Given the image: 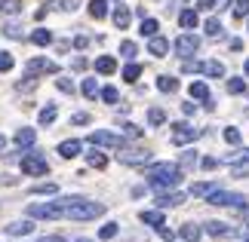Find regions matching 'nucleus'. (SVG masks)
I'll list each match as a JSON object with an SVG mask.
<instances>
[{"instance_id": "f257e3e1", "label": "nucleus", "mask_w": 249, "mask_h": 242, "mask_svg": "<svg viewBox=\"0 0 249 242\" xmlns=\"http://www.w3.org/2000/svg\"><path fill=\"white\" fill-rule=\"evenodd\" d=\"M145 178H148V187H151V190L166 193V190H176V187H178L181 169L176 166V162H154V166L145 172Z\"/></svg>"}, {"instance_id": "f03ea898", "label": "nucleus", "mask_w": 249, "mask_h": 242, "mask_svg": "<svg viewBox=\"0 0 249 242\" xmlns=\"http://www.w3.org/2000/svg\"><path fill=\"white\" fill-rule=\"evenodd\" d=\"M74 196H65V199H53V202H31L28 206V218H40V221H55V218H65Z\"/></svg>"}, {"instance_id": "7ed1b4c3", "label": "nucleus", "mask_w": 249, "mask_h": 242, "mask_svg": "<svg viewBox=\"0 0 249 242\" xmlns=\"http://www.w3.org/2000/svg\"><path fill=\"white\" fill-rule=\"evenodd\" d=\"M102 215H105V206H102V202L83 199V196H74L71 206H68V211H65V218H71V221H95V218H102Z\"/></svg>"}, {"instance_id": "20e7f679", "label": "nucleus", "mask_w": 249, "mask_h": 242, "mask_svg": "<svg viewBox=\"0 0 249 242\" xmlns=\"http://www.w3.org/2000/svg\"><path fill=\"white\" fill-rule=\"evenodd\" d=\"M18 166H22V172L25 175H46V172H50V162H46V157L40 150H31V153H22V162H18Z\"/></svg>"}, {"instance_id": "39448f33", "label": "nucleus", "mask_w": 249, "mask_h": 242, "mask_svg": "<svg viewBox=\"0 0 249 242\" xmlns=\"http://www.w3.org/2000/svg\"><path fill=\"white\" fill-rule=\"evenodd\" d=\"M209 206H231V209H246V196H240V193H228V190H213L206 196Z\"/></svg>"}, {"instance_id": "423d86ee", "label": "nucleus", "mask_w": 249, "mask_h": 242, "mask_svg": "<svg viewBox=\"0 0 249 242\" xmlns=\"http://www.w3.org/2000/svg\"><path fill=\"white\" fill-rule=\"evenodd\" d=\"M92 144V147H123V135H117V132H105V129H95V132H89V138H86Z\"/></svg>"}, {"instance_id": "0eeeda50", "label": "nucleus", "mask_w": 249, "mask_h": 242, "mask_svg": "<svg viewBox=\"0 0 249 242\" xmlns=\"http://www.w3.org/2000/svg\"><path fill=\"white\" fill-rule=\"evenodd\" d=\"M197 49H200V37L197 34H181L178 40H176L178 59H191V55H197Z\"/></svg>"}, {"instance_id": "6e6552de", "label": "nucleus", "mask_w": 249, "mask_h": 242, "mask_svg": "<svg viewBox=\"0 0 249 242\" xmlns=\"http://www.w3.org/2000/svg\"><path fill=\"white\" fill-rule=\"evenodd\" d=\"M194 138H200V129H194V126H188V123L172 126V144H191Z\"/></svg>"}, {"instance_id": "1a4fd4ad", "label": "nucleus", "mask_w": 249, "mask_h": 242, "mask_svg": "<svg viewBox=\"0 0 249 242\" xmlns=\"http://www.w3.org/2000/svg\"><path fill=\"white\" fill-rule=\"evenodd\" d=\"M117 160L123 162V166H145V162L151 160V150H129V147H120Z\"/></svg>"}, {"instance_id": "9d476101", "label": "nucleus", "mask_w": 249, "mask_h": 242, "mask_svg": "<svg viewBox=\"0 0 249 242\" xmlns=\"http://www.w3.org/2000/svg\"><path fill=\"white\" fill-rule=\"evenodd\" d=\"M59 71V65L50 62V59H31L28 62V77H34L37 80V74H55Z\"/></svg>"}, {"instance_id": "9b49d317", "label": "nucleus", "mask_w": 249, "mask_h": 242, "mask_svg": "<svg viewBox=\"0 0 249 242\" xmlns=\"http://www.w3.org/2000/svg\"><path fill=\"white\" fill-rule=\"evenodd\" d=\"M34 233V218H22V221H9L6 236H28Z\"/></svg>"}, {"instance_id": "f8f14e48", "label": "nucleus", "mask_w": 249, "mask_h": 242, "mask_svg": "<svg viewBox=\"0 0 249 242\" xmlns=\"http://www.w3.org/2000/svg\"><path fill=\"white\" fill-rule=\"evenodd\" d=\"M148 52L151 55H157V59H163V55L169 52V40H166V37H148Z\"/></svg>"}, {"instance_id": "ddd939ff", "label": "nucleus", "mask_w": 249, "mask_h": 242, "mask_svg": "<svg viewBox=\"0 0 249 242\" xmlns=\"http://www.w3.org/2000/svg\"><path fill=\"white\" fill-rule=\"evenodd\" d=\"M139 221L142 224H148V227H163V209H148V211H142L139 215Z\"/></svg>"}, {"instance_id": "4468645a", "label": "nucleus", "mask_w": 249, "mask_h": 242, "mask_svg": "<svg viewBox=\"0 0 249 242\" xmlns=\"http://www.w3.org/2000/svg\"><path fill=\"white\" fill-rule=\"evenodd\" d=\"M185 202V193L172 190V193H160L157 196V209H172V206H181Z\"/></svg>"}, {"instance_id": "2eb2a0df", "label": "nucleus", "mask_w": 249, "mask_h": 242, "mask_svg": "<svg viewBox=\"0 0 249 242\" xmlns=\"http://www.w3.org/2000/svg\"><path fill=\"white\" fill-rule=\"evenodd\" d=\"M13 141H16L18 150H25V147H31V144L37 141V132H34V129H18V132L13 135Z\"/></svg>"}, {"instance_id": "dca6fc26", "label": "nucleus", "mask_w": 249, "mask_h": 242, "mask_svg": "<svg viewBox=\"0 0 249 242\" xmlns=\"http://www.w3.org/2000/svg\"><path fill=\"white\" fill-rule=\"evenodd\" d=\"M206 233L215 236V239H225V236H231L234 230H231V224H225V221H209V224H206Z\"/></svg>"}, {"instance_id": "f3484780", "label": "nucleus", "mask_w": 249, "mask_h": 242, "mask_svg": "<svg viewBox=\"0 0 249 242\" xmlns=\"http://www.w3.org/2000/svg\"><path fill=\"white\" fill-rule=\"evenodd\" d=\"M80 150H83V144H80L77 138H68V141H62V144H59V153H62L65 160H74Z\"/></svg>"}, {"instance_id": "a211bd4d", "label": "nucleus", "mask_w": 249, "mask_h": 242, "mask_svg": "<svg viewBox=\"0 0 249 242\" xmlns=\"http://www.w3.org/2000/svg\"><path fill=\"white\" fill-rule=\"evenodd\" d=\"M111 18H114V25H117L120 28V31H123V28H129V18H132V13H129V6H114V13H111Z\"/></svg>"}, {"instance_id": "6ab92c4d", "label": "nucleus", "mask_w": 249, "mask_h": 242, "mask_svg": "<svg viewBox=\"0 0 249 242\" xmlns=\"http://www.w3.org/2000/svg\"><path fill=\"white\" fill-rule=\"evenodd\" d=\"M178 25L185 28V31H194V28L200 25V16H197V9H181V16H178Z\"/></svg>"}, {"instance_id": "aec40b11", "label": "nucleus", "mask_w": 249, "mask_h": 242, "mask_svg": "<svg viewBox=\"0 0 249 242\" xmlns=\"http://www.w3.org/2000/svg\"><path fill=\"white\" fill-rule=\"evenodd\" d=\"M95 71L105 74V77L114 74L117 71V59H114V55H99V59H95Z\"/></svg>"}, {"instance_id": "412c9836", "label": "nucleus", "mask_w": 249, "mask_h": 242, "mask_svg": "<svg viewBox=\"0 0 249 242\" xmlns=\"http://www.w3.org/2000/svg\"><path fill=\"white\" fill-rule=\"evenodd\" d=\"M188 92H191V98H200V101H209V86L203 80H194L188 86Z\"/></svg>"}, {"instance_id": "4be33fe9", "label": "nucleus", "mask_w": 249, "mask_h": 242, "mask_svg": "<svg viewBox=\"0 0 249 242\" xmlns=\"http://www.w3.org/2000/svg\"><path fill=\"white\" fill-rule=\"evenodd\" d=\"M31 43L34 46H50L53 43V31H46V28H34V31H31Z\"/></svg>"}, {"instance_id": "5701e85b", "label": "nucleus", "mask_w": 249, "mask_h": 242, "mask_svg": "<svg viewBox=\"0 0 249 242\" xmlns=\"http://www.w3.org/2000/svg\"><path fill=\"white\" fill-rule=\"evenodd\" d=\"M178 236L185 239V242H197L200 236H203V230H200L197 224H181V230H178Z\"/></svg>"}, {"instance_id": "b1692460", "label": "nucleus", "mask_w": 249, "mask_h": 242, "mask_svg": "<svg viewBox=\"0 0 249 242\" xmlns=\"http://www.w3.org/2000/svg\"><path fill=\"white\" fill-rule=\"evenodd\" d=\"M55 117H59V108H55V104H46V108H40V113H37V123H40V126H50Z\"/></svg>"}, {"instance_id": "393cba45", "label": "nucleus", "mask_w": 249, "mask_h": 242, "mask_svg": "<svg viewBox=\"0 0 249 242\" xmlns=\"http://www.w3.org/2000/svg\"><path fill=\"white\" fill-rule=\"evenodd\" d=\"M31 193H34V196H55V193H59V184H53V181H46V184H34Z\"/></svg>"}, {"instance_id": "a878e982", "label": "nucleus", "mask_w": 249, "mask_h": 242, "mask_svg": "<svg viewBox=\"0 0 249 242\" xmlns=\"http://www.w3.org/2000/svg\"><path fill=\"white\" fill-rule=\"evenodd\" d=\"M157 31H160V22H157V18H142V28H139L142 37H157Z\"/></svg>"}, {"instance_id": "bb28decb", "label": "nucleus", "mask_w": 249, "mask_h": 242, "mask_svg": "<svg viewBox=\"0 0 249 242\" xmlns=\"http://www.w3.org/2000/svg\"><path fill=\"white\" fill-rule=\"evenodd\" d=\"M157 89L160 92H176L178 89V80H176V77H169V74H163V77H157Z\"/></svg>"}, {"instance_id": "cd10ccee", "label": "nucleus", "mask_w": 249, "mask_h": 242, "mask_svg": "<svg viewBox=\"0 0 249 242\" xmlns=\"http://www.w3.org/2000/svg\"><path fill=\"white\" fill-rule=\"evenodd\" d=\"M89 16L92 18H105L108 16V0H89Z\"/></svg>"}, {"instance_id": "c85d7f7f", "label": "nucleus", "mask_w": 249, "mask_h": 242, "mask_svg": "<svg viewBox=\"0 0 249 242\" xmlns=\"http://www.w3.org/2000/svg\"><path fill=\"white\" fill-rule=\"evenodd\" d=\"M86 162H89L92 169H105V166H108V157L99 153V150H89V153H86Z\"/></svg>"}, {"instance_id": "c756f323", "label": "nucleus", "mask_w": 249, "mask_h": 242, "mask_svg": "<svg viewBox=\"0 0 249 242\" xmlns=\"http://www.w3.org/2000/svg\"><path fill=\"white\" fill-rule=\"evenodd\" d=\"M203 74L218 80V77H225V65L222 62H203Z\"/></svg>"}, {"instance_id": "7c9ffc66", "label": "nucleus", "mask_w": 249, "mask_h": 242, "mask_svg": "<svg viewBox=\"0 0 249 242\" xmlns=\"http://www.w3.org/2000/svg\"><path fill=\"white\" fill-rule=\"evenodd\" d=\"M139 77H142V65H136V62H129L126 67H123V80H126V83H136Z\"/></svg>"}, {"instance_id": "2f4dec72", "label": "nucleus", "mask_w": 249, "mask_h": 242, "mask_svg": "<svg viewBox=\"0 0 249 242\" xmlns=\"http://www.w3.org/2000/svg\"><path fill=\"white\" fill-rule=\"evenodd\" d=\"M203 31H206L209 37H222V34H225V28H222V22H218V18H206Z\"/></svg>"}, {"instance_id": "473e14b6", "label": "nucleus", "mask_w": 249, "mask_h": 242, "mask_svg": "<svg viewBox=\"0 0 249 242\" xmlns=\"http://www.w3.org/2000/svg\"><path fill=\"white\" fill-rule=\"evenodd\" d=\"M148 123H151V126H163V123H166V111H163V108H151V111H148Z\"/></svg>"}, {"instance_id": "72a5a7b5", "label": "nucleus", "mask_w": 249, "mask_h": 242, "mask_svg": "<svg viewBox=\"0 0 249 242\" xmlns=\"http://www.w3.org/2000/svg\"><path fill=\"white\" fill-rule=\"evenodd\" d=\"M225 162H231V166H237V162H249V147H243V150H234V153H228V157H225Z\"/></svg>"}, {"instance_id": "f704fd0d", "label": "nucleus", "mask_w": 249, "mask_h": 242, "mask_svg": "<svg viewBox=\"0 0 249 242\" xmlns=\"http://www.w3.org/2000/svg\"><path fill=\"white\" fill-rule=\"evenodd\" d=\"M120 55H123V59H129V62H132V59L139 55V46L132 43V40H123V43H120Z\"/></svg>"}, {"instance_id": "c9c22d12", "label": "nucleus", "mask_w": 249, "mask_h": 242, "mask_svg": "<svg viewBox=\"0 0 249 242\" xmlns=\"http://www.w3.org/2000/svg\"><path fill=\"white\" fill-rule=\"evenodd\" d=\"M80 89H83L86 98H95V95H102V89H99V83H95V80H83Z\"/></svg>"}, {"instance_id": "e433bc0d", "label": "nucleus", "mask_w": 249, "mask_h": 242, "mask_svg": "<svg viewBox=\"0 0 249 242\" xmlns=\"http://www.w3.org/2000/svg\"><path fill=\"white\" fill-rule=\"evenodd\" d=\"M231 13H234V18L249 16V0H234V3H231Z\"/></svg>"}, {"instance_id": "4c0bfd02", "label": "nucleus", "mask_w": 249, "mask_h": 242, "mask_svg": "<svg viewBox=\"0 0 249 242\" xmlns=\"http://www.w3.org/2000/svg\"><path fill=\"white\" fill-rule=\"evenodd\" d=\"M50 6H53V9H65V13H74V9L80 6V0H53Z\"/></svg>"}, {"instance_id": "58836bf2", "label": "nucleus", "mask_w": 249, "mask_h": 242, "mask_svg": "<svg viewBox=\"0 0 249 242\" xmlns=\"http://www.w3.org/2000/svg\"><path fill=\"white\" fill-rule=\"evenodd\" d=\"M16 67V59L9 55L6 49H0V74H6V71H13Z\"/></svg>"}, {"instance_id": "ea45409f", "label": "nucleus", "mask_w": 249, "mask_h": 242, "mask_svg": "<svg viewBox=\"0 0 249 242\" xmlns=\"http://www.w3.org/2000/svg\"><path fill=\"white\" fill-rule=\"evenodd\" d=\"M213 190H215V184H203V181H200V184L191 187V196H209Z\"/></svg>"}, {"instance_id": "a19ab883", "label": "nucleus", "mask_w": 249, "mask_h": 242, "mask_svg": "<svg viewBox=\"0 0 249 242\" xmlns=\"http://www.w3.org/2000/svg\"><path fill=\"white\" fill-rule=\"evenodd\" d=\"M102 101H108V104H117V101H120V92L114 89V86H105V89H102Z\"/></svg>"}, {"instance_id": "79ce46f5", "label": "nucleus", "mask_w": 249, "mask_h": 242, "mask_svg": "<svg viewBox=\"0 0 249 242\" xmlns=\"http://www.w3.org/2000/svg\"><path fill=\"white\" fill-rule=\"evenodd\" d=\"M55 89L65 92V95H74V83L68 80V77H59V80H55Z\"/></svg>"}, {"instance_id": "37998d69", "label": "nucleus", "mask_w": 249, "mask_h": 242, "mask_svg": "<svg viewBox=\"0 0 249 242\" xmlns=\"http://www.w3.org/2000/svg\"><path fill=\"white\" fill-rule=\"evenodd\" d=\"M228 92H231V95H240V92H246V83L240 80V77H234V80H228Z\"/></svg>"}, {"instance_id": "c03bdc74", "label": "nucleus", "mask_w": 249, "mask_h": 242, "mask_svg": "<svg viewBox=\"0 0 249 242\" xmlns=\"http://www.w3.org/2000/svg\"><path fill=\"white\" fill-rule=\"evenodd\" d=\"M117 227H120V224H114V221H108V224H105V227L99 230V236H102V239H114V236H117Z\"/></svg>"}, {"instance_id": "a18cd8bd", "label": "nucleus", "mask_w": 249, "mask_h": 242, "mask_svg": "<svg viewBox=\"0 0 249 242\" xmlns=\"http://www.w3.org/2000/svg\"><path fill=\"white\" fill-rule=\"evenodd\" d=\"M123 135H126V138H142V129L136 123H123Z\"/></svg>"}, {"instance_id": "49530a36", "label": "nucleus", "mask_w": 249, "mask_h": 242, "mask_svg": "<svg viewBox=\"0 0 249 242\" xmlns=\"http://www.w3.org/2000/svg\"><path fill=\"white\" fill-rule=\"evenodd\" d=\"M225 141H228V144H240V129L228 126V129H225Z\"/></svg>"}, {"instance_id": "de8ad7c7", "label": "nucleus", "mask_w": 249, "mask_h": 242, "mask_svg": "<svg viewBox=\"0 0 249 242\" xmlns=\"http://www.w3.org/2000/svg\"><path fill=\"white\" fill-rule=\"evenodd\" d=\"M0 13H18V0H0Z\"/></svg>"}, {"instance_id": "09e8293b", "label": "nucleus", "mask_w": 249, "mask_h": 242, "mask_svg": "<svg viewBox=\"0 0 249 242\" xmlns=\"http://www.w3.org/2000/svg\"><path fill=\"white\" fill-rule=\"evenodd\" d=\"M157 233H160V236H163L166 242H172V239H176V230H169L166 224H163V227H157Z\"/></svg>"}, {"instance_id": "8fccbe9b", "label": "nucleus", "mask_w": 249, "mask_h": 242, "mask_svg": "<svg viewBox=\"0 0 249 242\" xmlns=\"http://www.w3.org/2000/svg\"><path fill=\"white\" fill-rule=\"evenodd\" d=\"M71 123H74V126H86V123H89V113H74Z\"/></svg>"}, {"instance_id": "3c124183", "label": "nucleus", "mask_w": 249, "mask_h": 242, "mask_svg": "<svg viewBox=\"0 0 249 242\" xmlns=\"http://www.w3.org/2000/svg\"><path fill=\"white\" fill-rule=\"evenodd\" d=\"M194 162H197V153L194 150H188L185 157H181V166H194Z\"/></svg>"}, {"instance_id": "603ef678", "label": "nucleus", "mask_w": 249, "mask_h": 242, "mask_svg": "<svg viewBox=\"0 0 249 242\" xmlns=\"http://www.w3.org/2000/svg\"><path fill=\"white\" fill-rule=\"evenodd\" d=\"M200 166H203V169H215L218 160H215V157H203V160H200Z\"/></svg>"}, {"instance_id": "864d4df0", "label": "nucleus", "mask_w": 249, "mask_h": 242, "mask_svg": "<svg viewBox=\"0 0 249 242\" xmlns=\"http://www.w3.org/2000/svg\"><path fill=\"white\" fill-rule=\"evenodd\" d=\"M181 111H185V113H188V117H191V113H194V111H197V104H194V101H185V104H181Z\"/></svg>"}, {"instance_id": "5fc2aeb1", "label": "nucleus", "mask_w": 249, "mask_h": 242, "mask_svg": "<svg viewBox=\"0 0 249 242\" xmlns=\"http://www.w3.org/2000/svg\"><path fill=\"white\" fill-rule=\"evenodd\" d=\"M234 0H213V9H225V6H231Z\"/></svg>"}, {"instance_id": "6e6d98bb", "label": "nucleus", "mask_w": 249, "mask_h": 242, "mask_svg": "<svg viewBox=\"0 0 249 242\" xmlns=\"http://www.w3.org/2000/svg\"><path fill=\"white\" fill-rule=\"evenodd\" d=\"M86 43H89V40H86V37H83V34H80V37H74V46H77V49H83V46H86Z\"/></svg>"}, {"instance_id": "4d7b16f0", "label": "nucleus", "mask_w": 249, "mask_h": 242, "mask_svg": "<svg viewBox=\"0 0 249 242\" xmlns=\"http://www.w3.org/2000/svg\"><path fill=\"white\" fill-rule=\"evenodd\" d=\"M37 242H65L62 236H43V239H37Z\"/></svg>"}, {"instance_id": "13d9d810", "label": "nucleus", "mask_w": 249, "mask_h": 242, "mask_svg": "<svg viewBox=\"0 0 249 242\" xmlns=\"http://www.w3.org/2000/svg\"><path fill=\"white\" fill-rule=\"evenodd\" d=\"M6 147V138H3V135H0V150H3Z\"/></svg>"}, {"instance_id": "bf43d9fd", "label": "nucleus", "mask_w": 249, "mask_h": 242, "mask_svg": "<svg viewBox=\"0 0 249 242\" xmlns=\"http://www.w3.org/2000/svg\"><path fill=\"white\" fill-rule=\"evenodd\" d=\"M74 242H92V239H74Z\"/></svg>"}, {"instance_id": "052dcab7", "label": "nucleus", "mask_w": 249, "mask_h": 242, "mask_svg": "<svg viewBox=\"0 0 249 242\" xmlns=\"http://www.w3.org/2000/svg\"><path fill=\"white\" fill-rule=\"evenodd\" d=\"M246 74H249V59H246Z\"/></svg>"}, {"instance_id": "680f3d73", "label": "nucleus", "mask_w": 249, "mask_h": 242, "mask_svg": "<svg viewBox=\"0 0 249 242\" xmlns=\"http://www.w3.org/2000/svg\"><path fill=\"white\" fill-rule=\"evenodd\" d=\"M243 242H249V236H246V239H243Z\"/></svg>"}]
</instances>
